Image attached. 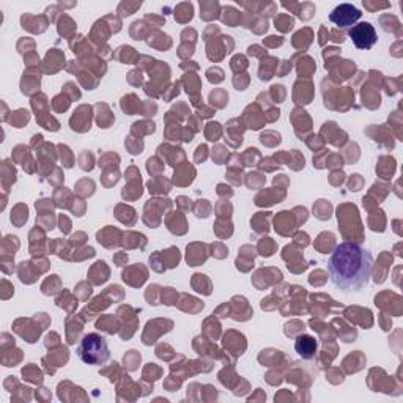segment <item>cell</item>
<instances>
[{
    "label": "cell",
    "instance_id": "6da1fadb",
    "mask_svg": "<svg viewBox=\"0 0 403 403\" xmlns=\"http://www.w3.org/2000/svg\"><path fill=\"white\" fill-rule=\"evenodd\" d=\"M373 257L355 243H342L336 247L328 263L332 284L345 293L359 292L370 279Z\"/></svg>",
    "mask_w": 403,
    "mask_h": 403
},
{
    "label": "cell",
    "instance_id": "5b68a950",
    "mask_svg": "<svg viewBox=\"0 0 403 403\" xmlns=\"http://www.w3.org/2000/svg\"><path fill=\"white\" fill-rule=\"evenodd\" d=\"M316 341L315 337L312 336H307V334H303V336H299L295 342V350L296 353L301 356L303 359H312L315 358L316 355Z\"/></svg>",
    "mask_w": 403,
    "mask_h": 403
},
{
    "label": "cell",
    "instance_id": "277c9868",
    "mask_svg": "<svg viewBox=\"0 0 403 403\" xmlns=\"http://www.w3.org/2000/svg\"><path fill=\"white\" fill-rule=\"evenodd\" d=\"M362 13L350 3H342L332 10L330 15V21L339 27H351L355 26L356 21L361 19Z\"/></svg>",
    "mask_w": 403,
    "mask_h": 403
},
{
    "label": "cell",
    "instance_id": "3957f363",
    "mask_svg": "<svg viewBox=\"0 0 403 403\" xmlns=\"http://www.w3.org/2000/svg\"><path fill=\"white\" fill-rule=\"evenodd\" d=\"M351 42L358 49H370L378 42L377 32L370 22H361V24L353 26L348 30Z\"/></svg>",
    "mask_w": 403,
    "mask_h": 403
},
{
    "label": "cell",
    "instance_id": "7a4b0ae2",
    "mask_svg": "<svg viewBox=\"0 0 403 403\" xmlns=\"http://www.w3.org/2000/svg\"><path fill=\"white\" fill-rule=\"evenodd\" d=\"M78 356L84 364L102 366L111 358L106 339L96 332L85 334L78 347Z\"/></svg>",
    "mask_w": 403,
    "mask_h": 403
}]
</instances>
